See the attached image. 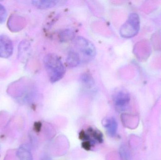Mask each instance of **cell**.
I'll list each match as a JSON object with an SVG mask.
<instances>
[{"mask_svg":"<svg viewBox=\"0 0 161 160\" xmlns=\"http://www.w3.org/2000/svg\"><path fill=\"white\" fill-rule=\"evenodd\" d=\"M59 1L56 0H40L32 1V5L36 8L41 9H49L56 6Z\"/></svg>","mask_w":161,"mask_h":160,"instance_id":"8","label":"cell"},{"mask_svg":"<svg viewBox=\"0 0 161 160\" xmlns=\"http://www.w3.org/2000/svg\"><path fill=\"white\" fill-rule=\"evenodd\" d=\"M73 44L75 49V50L79 54L81 62L88 63L95 57L96 48L89 39L82 36H78L74 39Z\"/></svg>","mask_w":161,"mask_h":160,"instance_id":"2","label":"cell"},{"mask_svg":"<svg viewBox=\"0 0 161 160\" xmlns=\"http://www.w3.org/2000/svg\"><path fill=\"white\" fill-rule=\"evenodd\" d=\"M87 133L92 142L95 144L96 143L101 144L103 142V135L98 130L92 127L88 128Z\"/></svg>","mask_w":161,"mask_h":160,"instance_id":"9","label":"cell"},{"mask_svg":"<svg viewBox=\"0 0 161 160\" xmlns=\"http://www.w3.org/2000/svg\"><path fill=\"white\" fill-rule=\"evenodd\" d=\"M140 28V18L136 13H131L121 26L120 34L124 38H130L136 35Z\"/></svg>","mask_w":161,"mask_h":160,"instance_id":"3","label":"cell"},{"mask_svg":"<svg viewBox=\"0 0 161 160\" xmlns=\"http://www.w3.org/2000/svg\"><path fill=\"white\" fill-rule=\"evenodd\" d=\"M129 94L124 91H119L114 95L113 98L114 104L117 111H125L130 101Z\"/></svg>","mask_w":161,"mask_h":160,"instance_id":"4","label":"cell"},{"mask_svg":"<svg viewBox=\"0 0 161 160\" xmlns=\"http://www.w3.org/2000/svg\"><path fill=\"white\" fill-rule=\"evenodd\" d=\"M7 17V12L5 8L0 4V23H3L5 22Z\"/></svg>","mask_w":161,"mask_h":160,"instance_id":"14","label":"cell"},{"mask_svg":"<svg viewBox=\"0 0 161 160\" xmlns=\"http://www.w3.org/2000/svg\"><path fill=\"white\" fill-rule=\"evenodd\" d=\"M13 45L12 40L6 35H0V57L8 58L12 55Z\"/></svg>","mask_w":161,"mask_h":160,"instance_id":"5","label":"cell"},{"mask_svg":"<svg viewBox=\"0 0 161 160\" xmlns=\"http://www.w3.org/2000/svg\"><path fill=\"white\" fill-rule=\"evenodd\" d=\"M81 62V58L78 53L74 49L69 52L67 57V65L69 67H76L80 65Z\"/></svg>","mask_w":161,"mask_h":160,"instance_id":"7","label":"cell"},{"mask_svg":"<svg viewBox=\"0 0 161 160\" xmlns=\"http://www.w3.org/2000/svg\"><path fill=\"white\" fill-rule=\"evenodd\" d=\"M93 146H94V145L89 141H84L82 142L81 143V147L82 148L87 151L91 150Z\"/></svg>","mask_w":161,"mask_h":160,"instance_id":"15","label":"cell"},{"mask_svg":"<svg viewBox=\"0 0 161 160\" xmlns=\"http://www.w3.org/2000/svg\"><path fill=\"white\" fill-rule=\"evenodd\" d=\"M41 127L42 124L40 122H37V123H36L35 126V130H36V131L37 132H39L41 130Z\"/></svg>","mask_w":161,"mask_h":160,"instance_id":"16","label":"cell"},{"mask_svg":"<svg viewBox=\"0 0 161 160\" xmlns=\"http://www.w3.org/2000/svg\"><path fill=\"white\" fill-rule=\"evenodd\" d=\"M102 125L109 135L112 137L115 136L118 129V124L114 117L104 118L102 121Z\"/></svg>","mask_w":161,"mask_h":160,"instance_id":"6","label":"cell"},{"mask_svg":"<svg viewBox=\"0 0 161 160\" xmlns=\"http://www.w3.org/2000/svg\"><path fill=\"white\" fill-rule=\"evenodd\" d=\"M80 83L82 87L90 89L95 85V81L92 76L89 73H84L80 76Z\"/></svg>","mask_w":161,"mask_h":160,"instance_id":"10","label":"cell"},{"mask_svg":"<svg viewBox=\"0 0 161 160\" xmlns=\"http://www.w3.org/2000/svg\"><path fill=\"white\" fill-rule=\"evenodd\" d=\"M43 64L52 83L59 81L65 76L66 69L62 61L57 54L50 53L44 57Z\"/></svg>","mask_w":161,"mask_h":160,"instance_id":"1","label":"cell"},{"mask_svg":"<svg viewBox=\"0 0 161 160\" xmlns=\"http://www.w3.org/2000/svg\"><path fill=\"white\" fill-rule=\"evenodd\" d=\"M74 34L71 30H65L62 31L59 34V38L62 42H67L75 38Z\"/></svg>","mask_w":161,"mask_h":160,"instance_id":"12","label":"cell"},{"mask_svg":"<svg viewBox=\"0 0 161 160\" xmlns=\"http://www.w3.org/2000/svg\"><path fill=\"white\" fill-rule=\"evenodd\" d=\"M119 154L122 160H131L129 150L125 146H121L119 148Z\"/></svg>","mask_w":161,"mask_h":160,"instance_id":"13","label":"cell"},{"mask_svg":"<svg viewBox=\"0 0 161 160\" xmlns=\"http://www.w3.org/2000/svg\"><path fill=\"white\" fill-rule=\"evenodd\" d=\"M17 155L19 160H33V156L28 148L21 146L18 149Z\"/></svg>","mask_w":161,"mask_h":160,"instance_id":"11","label":"cell"}]
</instances>
